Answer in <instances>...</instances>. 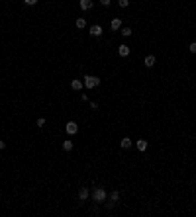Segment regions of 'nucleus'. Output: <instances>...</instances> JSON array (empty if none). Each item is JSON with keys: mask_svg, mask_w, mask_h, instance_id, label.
<instances>
[{"mask_svg": "<svg viewBox=\"0 0 196 217\" xmlns=\"http://www.w3.org/2000/svg\"><path fill=\"white\" fill-rule=\"evenodd\" d=\"M92 199L96 203H102L104 199H106V190H104V188H94L92 190Z\"/></svg>", "mask_w": 196, "mask_h": 217, "instance_id": "f257e3e1", "label": "nucleus"}, {"mask_svg": "<svg viewBox=\"0 0 196 217\" xmlns=\"http://www.w3.org/2000/svg\"><path fill=\"white\" fill-rule=\"evenodd\" d=\"M98 84H100V78L98 76H92V74L85 76V86H86V88H96Z\"/></svg>", "mask_w": 196, "mask_h": 217, "instance_id": "f03ea898", "label": "nucleus"}, {"mask_svg": "<svg viewBox=\"0 0 196 217\" xmlns=\"http://www.w3.org/2000/svg\"><path fill=\"white\" fill-rule=\"evenodd\" d=\"M78 131V125L75 123V121H67V133L69 135H75V133Z\"/></svg>", "mask_w": 196, "mask_h": 217, "instance_id": "7ed1b4c3", "label": "nucleus"}, {"mask_svg": "<svg viewBox=\"0 0 196 217\" xmlns=\"http://www.w3.org/2000/svg\"><path fill=\"white\" fill-rule=\"evenodd\" d=\"M102 33H104L102 26H92V28H90V35H94V37H100Z\"/></svg>", "mask_w": 196, "mask_h": 217, "instance_id": "20e7f679", "label": "nucleus"}, {"mask_svg": "<svg viewBox=\"0 0 196 217\" xmlns=\"http://www.w3.org/2000/svg\"><path fill=\"white\" fill-rule=\"evenodd\" d=\"M78 6L82 8V10H92V0H81V2H78Z\"/></svg>", "mask_w": 196, "mask_h": 217, "instance_id": "39448f33", "label": "nucleus"}, {"mask_svg": "<svg viewBox=\"0 0 196 217\" xmlns=\"http://www.w3.org/2000/svg\"><path fill=\"white\" fill-rule=\"evenodd\" d=\"M118 53H120V57H128V55H130V47H128V45H120Z\"/></svg>", "mask_w": 196, "mask_h": 217, "instance_id": "423d86ee", "label": "nucleus"}, {"mask_svg": "<svg viewBox=\"0 0 196 217\" xmlns=\"http://www.w3.org/2000/svg\"><path fill=\"white\" fill-rule=\"evenodd\" d=\"M135 147H137V151H141V153H143L145 149H147V141H145V139H139V141L135 143Z\"/></svg>", "mask_w": 196, "mask_h": 217, "instance_id": "0eeeda50", "label": "nucleus"}, {"mask_svg": "<svg viewBox=\"0 0 196 217\" xmlns=\"http://www.w3.org/2000/svg\"><path fill=\"white\" fill-rule=\"evenodd\" d=\"M88 196H90V192L86 190V188H82V190L78 192V199H81V202H85V199H88Z\"/></svg>", "mask_w": 196, "mask_h": 217, "instance_id": "6e6552de", "label": "nucleus"}, {"mask_svg": "<svg viewBox=\"0 0 196 217\" xmlns=\"http://www.w3.org/2000/svg\"><path fill=\"white\" fill-rule=\"evenodd\" d=\"M110 28H112V30H120V28H122V20L114 18V20H112V24H110Z\"/></svg>", "mask_w": 196, "mask_h": 217, "instance_id": "1a4fd4ad", "label": "nucleus"}, {"mask_svg": "<svg viewBox=\"0 0 196 217\" xmlns=\"http://www.w3.org/2000/svg\"><path fill=\"white\" fill-rule=\"evenodd\" d=\"M153 65H155V57H153V55H147V57H145V66H147V69H151Z\"/></svg>", "mask_w": 196, "mask_h": 217, "instance_id": "9d476101", "label": "nucleus"}, {"mask_svg": "<svg viewBox=\"0 0 196 217\" xmlns=\"http://www.w3.org/2000/svg\"><path fill=\"white\" fill-rule=\"evenodd\" d=\"M120 145H122V149H130V147H131V141H130V137H124V139L120 141Z\"/></svg>", "mask_w": 196, "mask_h": 217, "instance_id": "9b49d317", "label": "nucleus"}, {"mask_svg": "<svg viewBox=\"0 0 196 217\" xmlns=\"http://www.w3.org/2000/svg\"><path fill=\"white\" fill-rule=\"evenodd\" d=\"M71 88L73 90H82V82L81 80H73L71 82Z\"/></svg>", "mask_w": 196, "mask_h": 217, "instance_id": "f8f14e48", "label": "nucleus"}, {"mask_svg": "<svg viewBox=\"0 0 196 217\" xmlns=\"http://www.w3.org/2000/svg\"><path fill=\"white\" fill-rule=\"evenodd\" d=\"M75 24H77V28H78V30H82V28H86V22H85V18H78V20H77Z\"/></svg>", "mask_w": 196, "mask_h": 217, "instance_id": "ddd939ff", "label": "nucleus"}, {"mask_svg": "<svg viewBox=\"0 0 196 217\" xmlns=\"http://www.w3.org/2000/svg\"><path fill=\"white\" fill-rule=\"evenodd\" d=\"M63 149L65 151H71L73 149V141H63Z\"/></svg>", "mask_w": 196, "mask_h": 217, "instance_id": "4468645a", "label": "nucleus"}, {"mask_svg": "<svg viewBox=\"0 0 196 217\" xmlns=\"http://www.w3.org/2000/svg\"><path fill=\"white\" fill-rule=\"evenodd\" d=\"M110 199H112V203L118 202V199H120V194H118V192H112V194H110Z\"/></svg>", "mask_w": 196, "mask_h": 217, "instance_id": "2eb2a0df", "label": "nucleus"}, {"mask_svg": "<svg viewBox=\"0 0 196 217\" xmlns=\"http://www.w3.org/2000/svg\"><path fill=\"white\" fill-rule=\"evenodd\" d=\"M122 35L124 37H130L131 35V30H130V28H122Z\"/></svg>", "mask_w": 196, "mask_h": 217, "instance_id": "dca6fc26", "label": "nucleus"}, {"mask_svg": "<svg viewBox=\"0 0 196 217\" xmlns=\"http://www.w3.org/2000/svg\"><path fill=\"white\" fill-rule=\"evenodd\" d=\"M118 4L122 8H128V6H130V0H118Z\"/></svg>", "mask_w": 196, "mask_h": 217, "instance_id": "f3484780", "label": "nucleus"}, {"mask_svg": "<svg viewBox=\"0 0 196 217\" xmlns=\"http://www.w3.org/2000/svg\"><path fill=\"white\" fill-rule=\"evenodd\" d=\"M188 51H190V53H196V43H194V41L188 45Z\"/></svg>", "mask_w": 196, "mask_h": 217, "instance_id": "a211bd4d", "label": "nucleus"}, {"mask_svg": "<svg viewBox=\"0 0 196 217\" xmlns=\"http://www.w3.org/2000/svg\"><path fill=\"white\" fill-rule=\"evenodd\" d=\"M24 2H26L28 6H35V4H37V0H24Z\"/></svg>", "mask_w": 196, "mask_h": 217, "instance_id": "6ab92c4d", "label": "nucleus"}, {"mask_svg": "<svg viewBox=\"0 0 196 217\" xmlns=\"http://www.w3.org/2000/svg\"><path fill=\"white\" fill-rule=\"evenodd\" d=\"M43 125H45V119L39 118V119H37V127H43Z\"/></svg>", "mask_w": 196, "mask_h": 217, "instance_id": "aec40b11", "label": "nucleus"}, {"mask_svg": "<svg viewBox=\"0 0 196 217\" xmlns=\"http://www.w3.org/2000/svg\"><path fill=\"white\" fill-rule=\"evenodd\" d=\"M110 2H112V0H100V4H102V6H110Z\"/></svg>", "mask_w": 196, "mask_h": 217, "instance_id": "412c9836", "label": "nucleus"}, {"mask_svg": "<svg viewBox=\"0 0 196 217\" xmlns=\"http://www.w3.org/2000/svg\"><path fill=\"white\" fill-rule=\"evenodd\" d=\"M4 147H6V143H4V141H2V139H0V151H2V149H4Z\"/></svg>", "mask_w": 196, "mask_h": 217, "instance_id": "4be33fe9", "label": "nucleus"}]
</instances>
